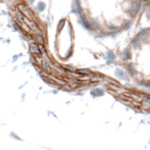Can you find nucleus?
<instances>
[{
  "label": "nucleus",
  "mask_w": 150,
  "mask_h": 150,
  "mask_svg": "<svg viewBox=\"0 0 150 150\" xmlns=\"http://www.w3.org/2000/svg\"><path fill=\"white\" fill-rule=\"evenodd\" d=\"M110 86H111L112 89H115V90H118V87H116V86H112V84H110Z\"/></svg>",
  "instance_id": "423d86ee"
},
{
  "label": "nucleus",
  "mask_w": 150,
  "mask_h": 150,
  "mask_svg": "<svg viewBox=\"0 0 150 150\" xmlns=\"http://www.w3.org/2000/svg\"><path fill=\"white\" fill-rule=\"evenodd\" d=\"M78 72H81L82 74H89V73H90V71L87 70V69H79Z\"/></svg>",
  "instance_id": "7ed1b4c3"
},
{
  "label": "nucleus",
  "mask_w": 150,
  "mask_h": 150,
  "mask_svg": "<svg viewBox=\"0 0 150 150\" xmlns=\"http://www.w3.org/2000/svg\"><path fill=\"white\" fill-rule=\"evenodd\" d=\"M30 51H31V53H33V54H40L39 46L36 45V44H31L30 45Z\"/></svg>",
  "instance_id": "f03ea898"
},
{
  "label": "nucleus",
  "mask_w": 150,
  "mask_h": 150,
  "mask_svg": "<svg viewBox=\"0 0 150 150\" xmlns=\"http://www.w3.org/2000/svg\"><path fill=\"white\" fill-rule=\"evenodd\" d=\"M19 9L22 11V12H23L25 13V15L27 17V18H30L31 16H30V13H29V11L25 8V6H23V5H19Z\"/></svg>",
  "instance_id": "f257e3e1"
},
{
  "label": "nucleus",
  "mask_w": 150,
  "mask_h": 150,
  "mask_svg": "<svg viewBox=\"0 0 150 150\" xmlns=\"http://www.w3.org/2000/svg\"><path fill=\"white\" fill-rule=\"evenodd\" d=\"M39 48L40 49V53H41V54H44V53H45L44 48H43V47H42V46H39Z\"/></svg>",
  "instance_id": "39448f33"
},
{
  "label": "nucleus",
  "mask_w": 150,
  "mask_h": 150,
  "mask_svg": "<svg viewBox=\"0 0 150 150\" xmlns=\"http://www.w3.org/2000/svg\"><path fill=\"white\" fill-rule=\"evenodd\" d=\"M37 40H38V41H40V43H43V39L41 38V36H38Z\"/></svg>",
  "instance_id": "20e7f679"
}]
</instances>
